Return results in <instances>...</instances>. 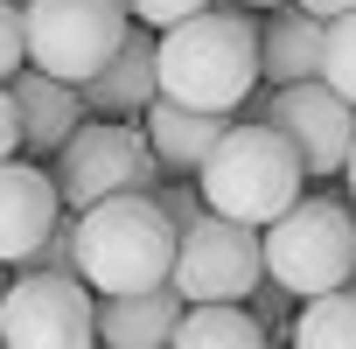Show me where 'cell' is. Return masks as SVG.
Instances as JSON below:
<instances>
[{
	"instance_id": "obj_1",
	"label": "cell",
	"mask_w": 356,
	"mask_h": 349,
	"mask_svg": "<svg viewBox=\"0 0 356 349\" xmlns=\"http://www.w3.org/2000/svg\"><path fill=\"white\" fill-rule=\"evenodd\" d=\"M154 84L168 105L231 119L259 91V29L245 15H231V0L161 29L154 35Z\"/></svg>"
},
{
	"instance_id": "obj_2",
	"label": "cell",
	"mask_w": 356,
	"mask_h": 349,
	"mask_svg": "<svg viewBox=\"0 0 356 349\" xmlns=\"http://www.w3.org/2000/svg\"><path fill=\"white\" fill-rule=\"evenodd\" d=\"M196 196L210 217H231V224H280L300 196H307V174L293 161V147L273 133V126H245L231 119L224 140L210 147V161L196 168Z\"/></svg>"
},
{
	"instance_id": "obj_3",
	"label": "cell",
	"mask_w": 356,
	"mask_h": 349,
	"mask_svg": "<svg viewBox=\"0 0 356 349\" xmlns=\"http://www.w3.org/2000/svg\"><path fill=\"white\" fill-rule=\"evenodd\" d=\"M175 273V224L154 196H112L77 210V279L91 293H154Z\"/></svg>"
},
{
	"instance_id": "obj_4",
	"label": "cell",
	"mask_w": 356,
	"mask_h": 349,
	"mask_svg": "<svg viewBox=\"0 0 356 349\" xmlns=\"http://www.w3.org/2000/svg\"><path fill=\"white\" fill-rule=\"evenodd\" d=\"M259 259L280 293H342L356 266V210L342 196H300L280 224L259 231Z\"/></svg>"
},
{
	"instance_id": "obj_5",
	"label": "cell",
	"mask_w": 356,
	"mask_h": 349,
	"mask_svg": "<svg viewBox=\"0 0 356 349\" xmlns=\"http://www.w3.org/2000/svg\"><path fill=\"white\" fill-rule=\"evenodd\" d=\"M126 29V0H22V63L77 91L119 56Z\"/></svg>"
},
{
	"instance_id": "obj_6",
	"label": "cell",
	"mask_w": 356,
	"mask_h": 349,
	"mask_svg": "<svg viewBox=\"0 0 356 349\" xmlns=\"http://www.w3.org/2000/svg\"><path fill=\"white\" fill-rule=\"evenodd\" d=\"M56 203L77 217L91 203H112V196H154L161 182V161L147 154L140 126L133 119H84L63 147H56Z\"/></svg>"
},
{
	"instance_id": "obj_7",
	"label": "cell",
	"mask_w": 356,
	"mask_h": 349,
	"mask_svg": "<svg viewBox=\"0 0 356 349\" xmlns=\"http://www.w3.org/2000/svg\"><path fill=\"white\" fill-rule=\"evenodd\" d=\"M266 259H259V231L231 224V217H196L175 231V273L168 286L189 307H245V293H259Z\"/></svg>"
},
{
	"instance_id": "obj_8",
	"label": "cell",
	"mask_w": 356,
	"mask_h": 349,
	"mask_svg": "<svg viewBox=\"0 0 356 349\" xmlns=\"http://www.w3.org/2000/svg\"><path fill=\"white\" fill-rule=\"evenodd\" d=\"M98 293L70 273H15L0 293V349H98Z\"/></svg>"
},
{
	"instance_id": "obj_9",
	"label": "cell",
	"mask_w": 356,
	"mask_h": 349,
	"mask_svg": "<svg viewBox=\"0 0 356 349\" xmlns=\"http://www.w3.org/2000/svg\"><path fill=\"white\" fill-rule=\"evenodd\" d=\"M266 126L293 147V161H300L307 182H335L342 161H349V147H356V112L321 77L286 84V91H266Z\"/></svg>"
},
{
	"instance_id": "obj_10",
	"label": "cell",
	"mask_w": 356,
	"mask_h": 349,
	"mask_svg": "<svg viewBox=\"0 0 356 349\" xmlns=\"http://www.w3.org/2000/svg\"><path fill=\"white\" fill-rule=\"evenodd\" d=\"M56 217H63V203H56V182H49L42 168L0 161V266L22 273V259L49 238Z\"/></svg>"
},
{
	"instance_id": "obj_11",
	"label": "cell",
	"mask_w": 356,
	"mask_h": 349,
	"mask_svg": "<svg viewBox=\"0 0 356 349\" xmlns=\"http://www.w3.org/2000/svg\"><path fill=\"white\" fill-rule=\"evenodd\" d=\"M77 98H84V112H98V119H140V112L161 98V84H154V29H126L119 56H112L91 84H77Z\"/></svg>"
},
{
	"instance_id": "obj_12",
	"label": "cell",
	"mask_w": 356,
	"mask_h": 349,
	"mask_svg": "<svg viewBox=\"0 0 356 349\" xmlns=\"http://www.w3.org/2000/svg\"><path fill=\"white\" fill-rule=\"evenodd\" d=\"M182 293L154 286V293H98V349H168L175 321H182Z\"/></svg>"
},
{
	"instance_id": "obj_13",
	"label": "cell",
	"mask_w": 356,
	"mask_h": 349,
	"mask_svg": "<svg viewBox=\"0 0 356 349\" xmlns=\"http://www.w3.org/2000/svg\"><path fill=\"white\" fill-rule=\"evenodd\" d=\"M8 98H15V119H22V147H35V154H56V147L84 126V98H77L70 84L29 70V63L8 77Z\"/></svg>"
},
{
	"instance_id": "obj_14",
	"label": "cell",
	"mask_w": 356,
	"mask_h": 349,
	"mask_svg": "<svg viewBox=\"0 0 356 349\" xmlns=\"http://www.w3.org/2000/svg\"><path fill=\"white\" fill-rule=\"evenodd\" d=\"M224 126H231V119H217V112H189V105H168V98H154V105L140 112V140H147V154H154L161 168H175V174H196V168L210 161V147L224 140Z\"/></svg>"
},
{
	"instance_id": "obj_15",
	"label": "cell",
	"mask_w": 356,
	"mask_h": 349,
	"mask_svg": "<svg viewBox=\"0 0 356 349\" xmlns=\"http://www.w3.org/2000/svg\"><path fill=\"white\" fill-rule=\"evenodd\" d=\"M307 77H321V22L300 15V8H280L259 29V84L286 91V84H307Z\"/></svg>"
},
{
	"instance_id": "obj_16",
	"label": "cell",
	"mask_w": 356,
	"mask_h": 349,
	"mask_svg": "<svg viewBox=\"0 0 356 349\" xmlns=\"http://www.w3.org/2000/svg\"><path fill=\"white\" fill-rule=\"evenodd\" d=\"M168 349H273V342H266V321L245 307H182Z\"/></svg>"
},
{
	"instance_id": "obj_17",
	"label": "cell",
	"mask_w": 356,
	"mask_h": 349,
	"mask_svg": "<svg viewBox=\"0 0 356 349\" xmlns=\"http://www.w3.org/2000/svg\"><path fill=\"white\" fill-rule=\"evenodd\" d=\"M293 349H356V293H314L293 321Z\"/></svg>"
},
{
	"instance_id": "obj_18",
	"label": "cell",
	"mask_w": 356,
	"mask_h": 349,
	"mask_svg": "<svg viewBox=\"0 0 356 349\" xmlns=\"http://www.w3.org/2000/svg\"><path fill=\"white\" fill-rule=\"evenodd\" d=\"M321 84L356 112V8L321 22Z\"/></svg>"
},
{
	"instance_id": "obj_19",
	"label": "cell",
	"mask_w": 356,
	"mask_h": 349,
	"mask_svg": "<svg viewBox=\"0 0 356 349\" xmlns=\"http://www.w3.org/2000/svg\"><path fill=\"white\" fill-rule=\"evenodd\" d=\"M22 273H70V279H77V217H70V210H63V217L49 224V238L22 259Z\"/></svg>"
},
{
	"instance_id": "obj_20",
	"label": "cell",
	"mask_w": 356,
	"mask_h": 349,
	"mask_svg": "<svg viewBox=\"0 0 356 349\" xmlns=\"http://www.w3.org/2000/svg\"><path fill=\"white\" fill-rule=\"evenodd\" d=\"M203 8H217V0H126V15H133V29H175V22H189V15H203Z\"/></svg>"
},
{
	"instance_id": "obj_21",
	"label": "cell",
	"mask_w": 356,
	"mask_h": 349,
	"mask_svg": "<svg viewBox=\"0 0 356 349\" xmlns=\"http://www.w3.org/2000/svg\"><path fill=\"white\" fill-rule=\"evenodd\" d=\"M154 210L182 231V224H196L203 217V196H196V182H154Z\"/></svg>"
},
{
	"instance_id": "obj_22",
	"label": "cell",
	"mask_w": 356,
	"mask_h": 349,
	"mask_svg": "<svg viewBox=\"0 0 356 349\" xmlns=\"http://www.w3.org/2000/svg\"><path fill=\"white\" fill-rule=\"evenodd\" d=\"M22 70V8L15 0H0V84Z\"/></svg>"
},
{
	"instance_id": "obj_23",
	"label": "cell",
	"mask_w": 356,
	"mask_h": 349,
	"mask_svg": "<svg viewBox=\"0 0 356 349\" xmlns=\"http://www.w3.org/2000/svg\"><path fill=\"white\" fill-rule=\"evenodd\" d=\"M15 154H22V119H15L8 84H0V161H15Z\"/></svg>"
},
{
	"instance_id": "obj_24",
	"label": "cell",
	"mask_w": 356,
	"mask_h": 349,
	"mask_svg": "<svg viewBox=\"0 0 356 349\" xmlns=\"http://www.w3.org/2000/svg\"><path fill=\"white\" fill-rule=\"evenodd\" d=\"M293 8H300V15H314V22H335V15H349V8H356V0H293Z\"/></svg>"
},
{
	"instance_id": "obj_25",
	"label": "cell",
	"mask_w": 356,
	"mask_h": 349,
	"mask_svg": "<svg viewBox=\"0 0 356 349\" xmlns=\"http://www.w3.org/2000/svg\"><path fill=\"white\" fill-rule=\"evenodd\" d=\"M342 189H349V203H356V147H349V161H342Z\"/></svg>"
},
{
	"instance_id": "obj_26",
	"label": "cell",
	"mask_w": 356,
	"mask_h": 349,
	"mask_svg": "<svg viewBox=\"0 0 356 349\" xmlns=\"http://www.w3.org/2000/svg\"><path fill=\"white\" fill-rule=\"evenodd\" d=\"M238 8H293V0H238Z\"/></svg>"
},
{
	"instance_id": "obj_27",
	"label": "cell",
	"mask_w": 356,
	"mask_h": 349,
	"mask_svg": "<svg viewBox=\"0 0 356 349\" xmlns=\"http://www.w3.org/2000/svg\"><path fill=\"white\" fill-rule=\"evenodd\" d=\"M0 293H8V266H0Z\"/></svg>"
},
{
	"instance_id": "obj_28",
	"label": "cell",
	"mask_w": 356,
	"mask_h": 349,
	"mask_svg": "<svg viewBox=\"0 0 356 349\" xmlns=\"http://www.w3.org/2000/svg\"><path fill=\"white\" fill-rule=\"evenodd\" d=\"M349 293H356V266H349Z\"/></svg>"
}]
</instances>
